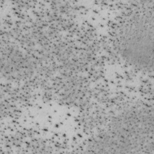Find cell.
<instances>
[{
	"instance_id": "1",
	"label": "cell",
	"mask_w": 154,
	"mask_h": 154,
	"mask_svg": "<svg viewBox=\"0 0 154 154\" xmlns=\"http://www.w3.org/2000/svg\"><path fill=\"white\" fill-rule=\"evenodd\" d=\"M135 34H131V39L126 43L125 55L128 58L134 60V63L143 64H149L150 54H152V37H150L149 27L140 26L137 27Z\"/></svg>"
}]
</instances>
